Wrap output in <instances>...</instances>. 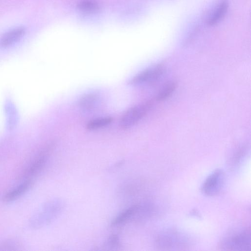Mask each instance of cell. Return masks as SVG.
Returning a JSON list of instances; mask_svg holds the SVG:
<instances>
[{
    "label": "cell",
    "instance_id": "cell-1",
    "mask_svg": "<svg viewBox=\"0 0 251 251\" xmlns=\"http://www.w3.org/2000/svg\"><path fill=\"white\" fill-rule=\"evenodd\" d=\"M156 247L163 251H181L192 246L190 238L183 232L167 230L160 232L155 240Z\"/></svg>",
    "mask_w": 251,
    "mask_h": 251
},
{
    "label": "cell",
    "instance_id": "cell-2",
    "mask_svg": "<svg viewBox=\"0 0 251 251\" xmlns=\"http://www.w3.org/2000/svg\"><path fill=\"white\" fill-rule=\"evenodd\" d=\"M223 250L250 251L251 250L250 229H240L228 234L220 243Z\"/></svg>",
    "mask_w": 251,
    "mask_h": 251
},
{
    "label": "cell",
    "instance_id": "cell-3",
    "mask_svg": "<svg viewBox=\"0 0 251 251\" xmlns=\"http://www.w3.org/2000/svg\"><path fill=\"white\" fill-rule=\"evenodd\" d=\"M151 105V101H147L128 109L120 119L121 128L127 129L134 126L146 115Z\"/></svg>",
    "mask_w": 251,
    "mask_h": 251
},
{
    "label": "cell",
    "instance_id": "cell-4",
    "mask_svg": "<svg viewBox=\"0 0 251 251\" xmlns=\"http://www.w3.org/2000/svg\"><path fill=\"white\" fill-rule=\"evenodd\" d=\"M225 174L220 169L212 172L206 178L201 186V191L206 196H214L220 192L224 185Z\"/></svg>",
    "mask_w": 251,
    "mask_h": 251
},
{
    "label": "cell",
    "instance_id": "cell-5",
    "mask_svg": "<svg viewBox=\"0 0 251 251\" xmlns=\"http://www.w3.org/2000/svg\"><path fill=\"white\" fill-rule=\"evenodd\" d=\"M164 71V66L158 64L139 73L129 80L128 84L134 85L155 81L162 75Z\"/></svg>",
    "mask_w": 251,
    "mask_h": 251
},
{
    "label": "cell",
    "instance_id": "cell-6",
    "mask_svg": "<svg viewBox=\"0 0 251 251\" xmlns=\"http://www.w3.org/2000/svg\"><path fill=\"white\" fill-rule=\"evenodd\" d=\"M228 8V1L226 0H221L205 16L206 24L209 26H214L220 23L225 17Z\"/></svg>",
    "mask_w": 251,
    "mask_h": 251
},
{
    "label": "cell",
    "instance_id": "cell-7",
    "mask_svg": "<svg viewBox=\"0 0 251 251\" xmlns=\"http://www.w3.org/2000/svg\"><path fill=\"white\" fill-rule=\"evenodd\" d=\"M25 29L19 27L11 29L4 33L0 38V46L6 47L19 40L24 34Z\"/></svg>",
    "mask_w": 251,
    "mask_h": 251
},
{
    "label": "cell",
    "instance_id": "cell-8",
    "mask_svg": "<svg viewBox=\"0 0 251 251\" xmlns=\"http://www.w3.org/2000/svg\"><path fill=\"white\" fill-rule=\"evenodd\" d=\"M31 185L32 181L30 180H27L22 183L4 195V201L10 202L18 199L30 188Z\"/></svg>",
    "mask_w": 251,
    "mask_h": 251
},
{
    "label": "cell",
    "instance_id": "cell-9",
    "mask_svg": "<svg viewBox=\"0 0 251 251\" xmlns=\"http://www.w3.org/2000/svg\"><path fill=\"white\" fill-rule=\"evenodd\" d=\"M49 150L43 151L26 170L25 175L29 177L38 173L45 165L48 157Z\"/></svg>",
    "mask_w": 251,
    "mask_h": 251
},
{
    "label": "cell",
    "instance_id": "cell-10",
    "mask_svg": "<svg viewBox=\"0 0 251 251\" xmlns=\"http://www.w3.org/2000/svg\"><path fill=\"white\" fill-rule=\"evenodd\" d=\"M99 96L95 93H90L82 96L78 101L79 107L85 110L93 109L98 102Z\"/></svg>",
    "mask_w": 251,
    "mask_h": 251
},
{
    "label": "cell",
    "instance_id": "cell-11",
    "mask_svg": "<svg viewBox=\"0 0 251 251\" xmlns=\"http://www.w3.org/2000/svg\"><path fill=\"white\" fill-rule=\"evenodd\" d=\"M141 206L139 204L134 205L126 209L118 215L112 222L113 226L121 225L130 219L140 210Z\"/></svg>",
    "mask_w": 251,
    "mask_h": 251
},
{
    "label": "cell",
    "instance_id": "cell-12",
    "mask_svg": "<svg viewBox=\"0 0 251 251\" xmlns=\"http://www.w3.org/2000/svg\"><path fill=\"white\" fill-rule=\"evenodd\" d=\"M77 7L80 11L87 14L96 13L100 10L99 3L94 0H81L78 2Z\"/></svg>",
    "mask_w": 251,
    "mask_h": 251
},
{
    "label": "cell",
    "instance_id": "cell-13",
    "mask_svg": "<svg viewBox=\"0 0 251 251\" xmlns=\"http://www.w3.org/2000/svg\"><path fill=\"white\" fill-rule=\"evenodd\" d=\"M112 121L113 118L110 117L98 118L89 121L86 128L90 130L98 129L109 125Z\"/></svg>",
    "mask_w": 251,
    "mask_h": 251
},
{
    "label": "cell",
    "instance_id": "cell-14",
    "mask_svg": "<svg viewBox=\"0 0 251 251\" xmlns=\"http://www.w3.org/2000/svg\"><path fill=\"white\" fill-rule=\"evenodd\" d=\"M176 84L175 82H170L167 83L158 93L156 100L158 101L167 99L175 91Z\"/></svg>",
    "mask_w": 251,
    "mask_h": 251
},
{
    "label": "cell",
    "instance_id": "cell-15",
    "mask_svg": "<svg viewBox=\"0 0 251 251\" xmlns=\"http://www.w3.org/2000/svg\"><path fill=\"white\" fill-rule=\"evenodd\" d=\"M109 244L111 247H118L119 245V240L118 236L113 235L108 239Z\"/></svg>",
    "mask_w": 251,
    "mask_h": 251
}]
</instances>
